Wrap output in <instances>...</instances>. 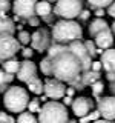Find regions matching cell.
<instances>
[{
	"label": "cell",
	"instance_id": "obj_39",
	"mask_svg": "<svg viewBox=\"0 0 115 123\" xmlns=\"http://www.w3.org/2000/svg\"><path fill=\"white\" fill-rule=\"evenodd\" d=\"M110 92H112V95H115V82H112V83H110Z\"/></svg>",
	"mask_w": 115,
	"mask_h": 123
},
{
	"label": "cell",
	"instance_id": "obj_4",
	"mask_svg": "<svg viewBox=\"0 0 115 123\" xmlns=\"http://www.w3.org/2000/svg\"><path fill=\"white\" fill-rule=\"evenodd\" d=\"M37 120L38 123H68L69 122L68 108L57 100L46 102L38 112Z\"/></svg>",
	"mask_w": 115,
	"mask_h": 123
},
{
	"label": "cell",
	"instance_id": "obj_32",
	"mask_svg": "<svg viewBox=\"0 0 115 123\" xmlns=\"http://www.w3.org/2000/svg\"><path fill=\"white\" fill-rule=\"evenodd\" d=\"M28 23H29V26H38L40 25V17L38 15H32L31 18H28Z\"/></svg>",
	"mask_w": 115,
	"mask_h": 123
},
{
	"label": "cell",
	"instance_id": "obj_5",
	"mask_svg": "<svg viewBox=\"0 0 115 123\" xmlns=\"http://www.w3.org/2000/svg\"><path fill=\"white\" fill-rule=\"evenodd\" d=\"M83 11V0H57L54 14L63 20H74Z\"/></svg>",
	"mask_w": 115,
	"mask_h": 123
},
{
	"label": "cell",
	"instance_id": "obj_31",
	"mask_svg": "<svg viewBox=\"0 0 115 123\" xmlns=\"http://www.w3.org/2000/svg\"><path fill=\"white\" fill-rule=\"evenodd\" d=\"M92 71H95V72H100L103 69V65H101V62L100 60H94L92 62V66H91Z\"/></svg>",
	"mask_w": 115,
	"mask_h": 123
},
{
	"label": "cell",
	"instance_id": "obj_26",
	"mask_svg": "<svg viewBox=\"0 0 115 123\" xmlns=\"http://www.w3.org/2000/svg\"><path fill=\"white\" fill-rule=\"evenodd\" d=\"M91 89H92V92H94V95H100L103 91H104V85H103V82L98 80V82L91 85Z\"/></svg>",
	"mask_w": 115,
	"mask_h": 123
},
{
	"label": "cell",
	"instance_id": "obj_16",
	"mask_svg": "<svg viewBox=\"0 0 115 123\" xmlns=\"http://www.w3.org/2000/svg\"><path fill=\"white\" fill-rule=\"evenodd\" d=\"M51 12H52V5L49 2H37L35 5V15L45 18V20H49L51 18Z\"/></svg>",
	"mask_w": 115,
	"mask_h": 123
},
{
	"label": "cell",
	"instance_id": "obj_33",
	"mask_svg": "<svg viewBox=\"0 0 115 123\" xmlns=\"http://www.w3.org/2000/svg\"><path fill=\"white\" fill-rule=\"evenodd\" d=\"M107 14H109L110 17H112L114 20H115V0H114L112 3H110L109 6H107Z\"/></svg>",
	"mask_w": 115,
	"mask_h": 123
},
{
	"label": "cell",
	"instance_id": "obj_30",
	"mask_svg": "<svg viewBox=\"0 0 115 123\" xmlns=\"http://www.w3.org/2000/svg\"><path fill=\"white\" fill-rule=\"evenodd\" d=\"M86 117H87V120H89L91 123H94V122L100 120V112H98L97 109H95V111H92V112H91L89 115H86Z\"/></svg>",
	"mask_w": 115,
	"mask_h": 123
},
{
	"label": "cell",
	"instance_id": "obj_9",
	"mask_svg": "<svg viewBox=\"0 0 115 123\" xmlns=\"http://www.w3.org/2000/svg\"><path fill=\"white\" fill-rule=\"evenodd\" d=\"M35 5L37 0H14L12 11L15 17L31 18L32 15H35Z\"/></svg>",
	"mask_w": 115,
	"mask_h": 123
},
{
	"label": "cell",
	"instance_id": "obj_10",
	"mask_svg": "<svg viewBox=\"0 0 115 123\" xmlns=\"http://www.w3.org/2000/svg\"><path fill=\"white\" fill-rule=\"evenodd\" d=\"M45 95L48 98H52V100H60L66 95V85L58 82L55 79H48L45 82Z\"/></svg>",
	"mask_w": 115,
	"mask_h": 123
},
{
	"label": "cell",
	"instance_id": "obj_12",
	"mask_svg": "<svg viewBox=\"0 0 115 123\" xmlns=\"http://www.w3.org/2000/svg\"><path fill=\"white\" fill-rule=\"evenodd\" d=\"M37 75V65L31 60H23L20 62V68L17 71V79L23 83H28L29 80L35 79Z\"/></svg>",
	"mask_w": 115,
	"mask_h": 123
},
{
	"label": "cell",
	"instance_id": "obj_28",
	"mask_svg": "<svg viewBox=\"0 0 115 123\" xmlns=\"http://www.w3.org/2000/svg\"><path fill=\"white\" fill-rule=\"evenodd\" d=\"M0 123H17V122L14 120V117H11L5 111H2V112H0Z\"/></svg>",
	"mask_w": 115,
	"mask_h": 123
},
{
	"label": "cell",
	"instance_id": "obj_20",
	"mask_svg": "<svg viewBox=\"0 0 115 123\" xmlns=\"http://www.w3.org/2000/svg\"><path fill=\"white\" fill-rule=\"evenodd\" d=\"M83 43H84V48H86V51L89 52V55L92 57V59H94L97 54H100V55L103 54L101 49H98L97 46H95V42H92V40H86V42H83Z\"/></svg>",
	"mask_w": 115,
	"mask_h": 123
},
{
	"label": "cell",
	"instance_id": "obj_25",
	"mask_svg": "<svg viewBox=\"0 0 115 123\" xmlns=\"http://www.w3.org/2000/svg\"><path fill=\"white\" fill-rule=\"evenodd\" d=\"M12 80H14L12 74H8V72H5L3 69H0V86H5L6 83L12 82Z\"/></svg>",
	"mask_w": 115,
	"mask_h": 123
},
{
	"label": "cell",
	"instance_id": "obj_14",
	"mask_svg": "<svg viewBox=\"0 0 115 123\" xmlns=\"http://www.w3.org/2000/svg\"><path fill=\"white\" fill-rule=\"evenodd\" d=\"M100 62H101L106 74L107 72H115V49L110 48V49L103 51L101 57H100Z\"/></svg>",
	"mask_w": 115,
	"mask_h": 123
},
{
	"label": "cell",
	"instance_id": "obj_19",
	"mask_svg": "<svg viewBox=\"0 0 115 123\" xmlns=\"http://www.w3.org/2000/svg\"><path fill=\"white\" fill-rule=\"evenodd\" d=\"M18 68H20V62L15 60V59H11V60H6L3 62V71L8 72V74H17Z\"/></svg>",
	"mask_w": 115,
	"mask_h": 123
},
{
	"label": "cell",
	"instance_id": "obj_37",
	"mask_svg": "<svg viewBox=\"0 0 115 123\" xmlns=\"http://www.w3.org/2000/svg\"><path fill=\"white\" fill-rule=\"evenodd\" d=\"M106 79L109 80L110 83H112V82H115V72H107V74H106Z\"/></svg>",
	"mask_w": 115,
	"mask_h": 123
},
{
	"label": "cell",
	"instance_id": "obj_22",
	"mask_svg": "<svg viewBox=\"0 0 115 123\" xmlns=\"http://www.w3.org/2000/svg\"><path fill=\"white\" fill-rule=\"evenodd\" d=\"M86 2L89 3L94 9H97V8H103V9H104V8H107L114 0H86Z\"/></svg>",
	"mask_w": 115,
	"mask_h": 123
},
{
	"label": "cell",
	"instance_id": "obj_34",
	"mask_svg": "<svg viewBox=\"0 0 115 123\" xmlns=\"http://www.w3.org/2000/svg\"><path fill=\"white\" fill-rule=\"evenodd\" d=\"M89 17H91V11H87V9H83L81 12H80V15H78L80 20H87Z\"/></svg>",
	"mask_w": 115,
	"mask_h": 123
},
{
	"label": "cell",
	"instance_id": "obj_13",
	"mask_svg": "<svg viewBox=\"0 0 115 123\" xmlns=\"http://www.w3.org/2000/svg\"><path fill=\"white\" fill-rule=\"evenodd\" d=\"M94 42H95V46H97L98 49H110V46L114 45V34H112V31L109 29H104V31H101V32H98L97 36L94 37Z\"/></svg>",
	"mask_w": 115,
	"mask_h": 123
},
{
	"label": "cell",
	"instance_id": "obj_3",
	"mask_svg": "<svg viewBox=\"0 0 115 123\" xmlns=\"http://www.w3.org/2000/svg\"><path fill=\"white\" fill-rule=\"evenodd\" d=\"M29 92L22 86H11L3 94V106L8 112L22 114L28 108Z\"/></svg>",
	"mask_w": 115,
	"mask_h": 123
},
{
	"label": "cell",
	"instance_id": "obj_11",
	"mask_svg": "<svg viewBox=\"0 0 115 123\" xmlns=\"http://www.w3.org/2000/svg\"><path fill=\"white\" fill-rule=\"evenodd\" d=\"M71 108H72V112H74L75 117L81 118V117H86V115H89L92 112L94 102L89 97H78V98H74Z\"/></svg>",
	"mask_w": 115,
	"mask_h": 123
},
{
	"label": "cell",
	"instance_id": "obj_35",
	"mask_svg": "<svg viewBox=\"0 0 115 123\" xmlns=\"http://www.w3.org/2000/svg\"><path fill=\"white\" fill-rule=\"evenodd\" d=\"M106 12H104V9H103V8H97V9H95V12H94V15L97 18H103V15H104Z\"/></svg>",
	"mask_w": 115,
	"mask_h": 123
},
{
	"label": "cell",
	"instance_id": "obj_24",
	"mask_svg": "<svg viewBox=\"0 0 115 123\" xmlns=\"http://www.w3.org/2000/svg\"><path fill=\"white\" fill-rule=\"evenodd\" d=\"M28 109H29V112L32 114V112H40V109H41V106H40V100L38 98H32V100H29V103H28Z\"/></svg>",
	"mask_w": 115,
	"mask_h": 123
},
{
	"label": "cell",
	"instance_id": "obj_27",
	"mask_svg": "<svg viewBox=\"0 0 115 123\" xmlns=\"http://www.w3.org/2000/svg\"><path fill=\"white\" fill-rule=\"evenodd\" d=\"M11 9V0H0V15H5Z\"/></svg>",
	"mask_w": 115,
	"mask_h": 123
},
{
	"label": "cell",
	"instance_id": "obj_18",
	"mask_svg": "<svg viewBox=\"0 0 115 123\" xmlns=\"http://www.w3.org/2000/svg\"><path fill=\"white\" fill-rule=\"evenodd\" d=\"M26 85H28V91L32 92V94H35V95L41 94V92H43V89H45V82H41L40 77H35V79L29 80Z\"/></svg>",
	"mask_w": 115,
	"mask_h": 123
},
{
	"label": "cell",
	"instance_id": "obj_36",
	"mask_svg": "<svg viewBox=\"0 0 115 123\" xmlns=\"http://www.w3.org/2000/svg\"><path fill=\"white\" fill-rule=\"evenodd\" d=\"M72 102H74V98H72V97H69V95H64V97H63V105L64 106H71L72 105Z\"/></svg>",
	"mask_w": 115,
	"mask_h": 123
},
{
	"label": "cell",
	"instance_id": "obj_1",
	"mask_svg": "<svg viewBox=\"0 0 115 123\" xmlns=\"http://www.w3.org/2000/svg\"><path fill=\"white\" fill-rule=\"evenodd\" d=\"M92 57L84 48L81 40L68 45L52 43L48 49V55L40 62V71L43 75L52 77L58 82L69 85L75 89H84L86 86L100 80V72L92 71Z\"/></svg>",
	"mask_w": 115,
	"mask_h": 123
},
{
	"label": "cell",
	"instance_id": "obj_15",
	"mask_svg": "<svg viewBox=\"0 0 115 123\" xmlns=\"http://www.w3.org/2000/svg\"><path fill=\"white\" fill-rule=\"evenodd\" d=\"M109 28H110V25L104 20V18H95V20L91 22L87 31H89L91 37H95L98 32H101V31H104V29H109Z\"/></svg>",
	"mask_w": 115,
	"mask_h": 123
},
{
	"label": "cell",
	"instance_id": "obj_41",
	"mask_svg": "<svg viewBox=\"0 0 115 123\" xmlns=\"http://www.w3.org/2000/svg\"><path fill=\"white\" fill-rule=\"evenodd\" d=\"M110 31H112V34H114V37H115V20H114L112 25H110Z\"/></svg>",
	"mask_w": 115,
	"mask_h": 123
},
{
	"label": "cell",
	"instance_id": "obj_7",
	"mask_svg": "<svg viewBox=\"0 0 115 123\" xmlns=\"http://www.w3.org/2000/svg\"><path fill=\"white\" fill-rule=\"evenodd\" d=\"M52 43V37L46 28H38L34 34H31V46L34 51L45 52L49 49Z\"/></svg>",
	"mask_w": 115,
	"mask_h": 123
},
{
	"label": "cell",
	"instance_id": "obj_38",
	"mask_svg": "<svg viewBox=\"0 0 115 123\" xmlns=\"http://www.w3.org/2000/svg\"><path fill=\"white\" fill-rule=\"evenodd\" d=\"M74 92H75V88H72V86H68L66 88V95L72 97V95H74Z\"/></svg>",
	"mask_w": 115,
	"mask_h": 123
},
{
	"label": "cell",
	"instance_id": "obj_40",
	"mask_svg": "<svg viewBox=\"0 0 115 123\" xmlns=\"http://www.w3.org/2000/svg\"><path fill=\"white\" fill-rule=\"evenodd\" d=\"M94 123H114V122H109V120H103V118H100V120L94 122Z\"/></svg>",
	"mask_w": 115,
	"mask_h": 123
},
{
	"label": "cell",
	"instance_id": "obj_2",
	"mask_svg": "<svg viewBox=\"0 0 115 123\" xmlns=\"http://www.w3.org/2000/svg\"><path fill=\"white\" fill-rule=\"evenodd\" d=\"M51 37L54 43L58 45H68L72 42L81 40L83 37V29L80 26L78 22L75 20H58L57 23H54L52 31H51Z\"/></svg>",
	"mask_w": 115,
	"mask_h": 123
},
{
	"label": "cell",
	"instance_id": "obj_6",
	"mask_svg": "<svg viewBox=\"0 0 115 123\" xmlns=\"http://www.w3.org/2000/svg\"><path fill=\"white\" fill-rule=\"evenodd\" d=\"M20 51V43L14 36L3 34L0 36V63L14 59V55Z\"/></svg>",
	"mask_w": 115,
	"mask_h": 123
},
{
	"label": "cell",
	"instance_id": "obj_42",
	"mask_svg": "<svg viewBox=\"0 0 115 123\" xmlns=\"http://www.w3.org/2000/svg\"><path fill=\"white\" fill-rule=\"evenodd\" d=\"M45 2H49V3H51V2H57V0H45Z\"/></svg>",
	"mask_w": 115,
	"mask_h": 123
},
{
	"label": "cell",
	"instance_id": "obj_23",
	"mask_svg": "<svg viewBox=\"0 0 115 123\" xmlns=\"http://www.w3.org/2000/svg\"><path fill=\"white\" fill-rule=\"evenodd\" d=\"M17 40H18V43H20V45H29L31 34L28 32V31H20L18 36H17Z\"/></svg>",
	"mask_w": 115,
	"mask_h": 123
},
{
	"label": "cell",
	"instance_id": "obj_17",
	"mask_svg": "<svg viewBox=\"0 0 115 123\" xmlns=\"http://www.w3.org/2000/svg\"><path fill=\"white\" fill-rule=\"evenodd\" d=\"M14 31H15L14 22L6 15H0V36H3V34H11L12 36Z\"/></svg>",
	"mask_w": 115,
	"mask_h": 123
},
{
	"label": "cell",
	"instance_id": "obj_8",
	"mask_svg": "<svg viewBox=\"0 0 115 123\" xmlns=\"http://www.w3.org/2000/svg\"><path fill=\"white\" fill-rule=\"evenodd\" d=\"M97 111L100 112V117L103 120H115V95H107L97 102Z\"/></svg>",
	"mask_w": 115,
	"mask_h": 123
},
{
	"label": "cell",
	"instance_id": "obj_29",
	"mask_svg": "<svg viewBox=\"0 0 115 123\" xmlns=\"http://www.w3.org/2000/svg\"><path fill=\"white\" fill-rule=\"evenodd\" d=\"M22 55L25 57V60H31L34 55V49L32 48H23L22 49Z\"/></svg>",
	"mask_w": 115,
	"mask_h": 123
},
{
	"label": "cell",
	"instance_id": "obj_21",
	"mask_svg": "<svg viewBox=\"0 0 115 123\" xmlns=\"http://www.w3.org/2000/svg\"><path fill=\"white\" fill-rule=\"evenodd\" d=\"M17 123H38V120L31 112H22L17 117Z\"/></svg>",
	"mask_w": 115,
	"mask_h": 123
},
{
	"label": "cell",
	"instance_id": "obj_43",
	"mask_svg": "<svg viewBox=\"0 0 115 123\" xmlns=\"http://www.w3.org/2000/svg\"><path fill=\"white\" fill-rule=\"evenodd\" d=\"M68 123H77V122H75V120H69Z\"/></svg>",
	"mask_w": 115,
	"mask_h": 123
}]
</instances>
